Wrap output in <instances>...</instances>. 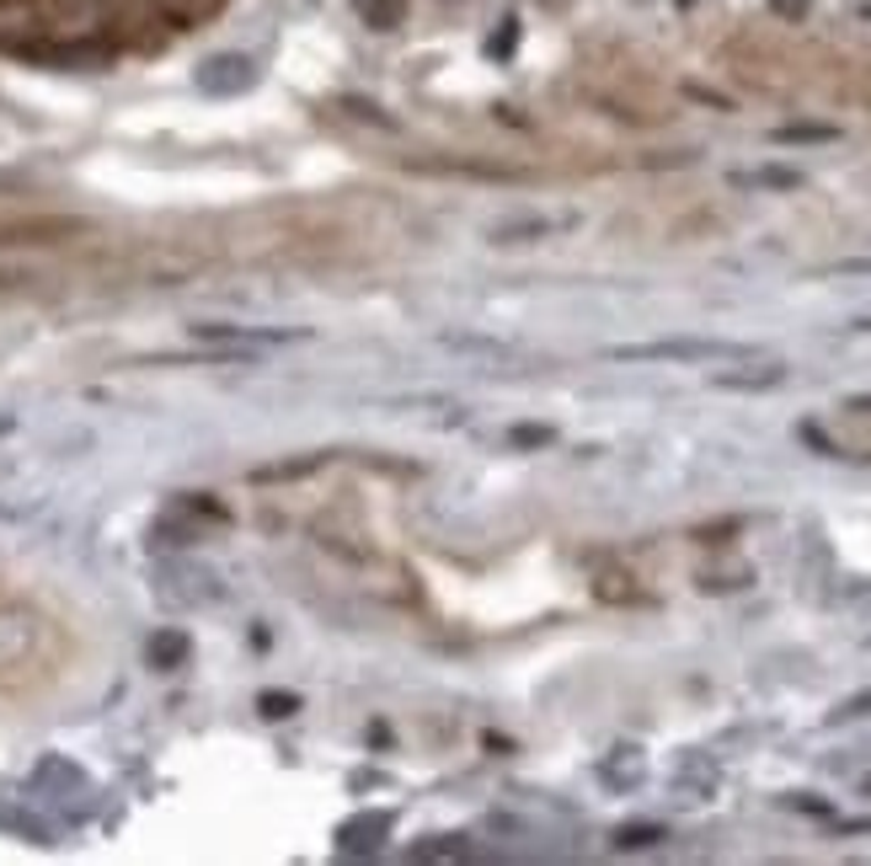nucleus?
Returning a JSON list of instances; mask_svg holds the SVG:
<instances>
[{"label": "nucleus", "mask_w": 871, "mask_h": 866, "mask_svg": "<svg viewBox=\"0 0 871 866\" xmlns=\"http://www.w3.org/2000/svg\"><path fill=\"white\" fill-rule=\"evenodd\" d=\"M749 354H754V348H744V343H717V337H663V343L609 348V359H621V364H653V359L706 364V359H749Z\"/></svg>", "instance_id": "1"}, {"label": "nucleus", "mask_w": 871, "mask_h": 866, "mask_svg": "<svg viewBox=\"0 0 871 866\" xmlns=\"http://www.w3.org/2000/svg\"><path fill=\"white\" fill-rule=\"evenodd\" d=\"M91 225L81 214H28V220H6L0 246H60L70 236H86Z\"/></svg>", "instance_id": "2"}, {"label": "nucleus", "mask_w": 871, "mask_h": 866, "mask_svg": "<svg viewBox=\"0 0 871 866\" xmlns=\"http://www.w3.org/2000/svg\"><path fill=\"white\" fill-rule=\"evenodd\" d=\"M193 86L204 91V96H240V91L257 86V64H252V54L225 49V54H209V60L193 70Z\"/></svg>", "instance_id": "3"}, {"label": "nucleus", "mask_w": 871, "mask_h": 866, "mask_svg": "<svg viewBox=\"0 0 871 866\" xmlns=\"http://www.w3.org/2000/svg\"><path fill=\"white\" fill-rule=\"evenodd\" d=\"M391 813L380 807V813H353L342 829H337V850L342 856H375L380 845H386V835H391Z\"/></svg>", "instance_id": "4"}, {"label": "nucleus", "mask_w": 871, "mask_h": 866, "mask_svg": "<svg viewBox=\"0 0 871 866\" xmlns=\"http://www.w3.org/2000/svg\"><path fill=\"white\" fill-rule=\"evenodd\" d=\"M193 337L240 348V343H295V337H305V327H236V322H198Z\"/></svg>", "instance_id": "5"}, {"label": "nucleus", "mask_w": 871, "mask_h": 866, "mask_svg": "<svg viewBox=\"0 0 871 866\" xmlns=\"http://www.w3.org/2000/svg\"><path fill=\"white\" fill-rule=\"evenodd\" d=\"M161 594L166 599H182V604H209L219 599V583H214V572L204 568H187V562H172V568H161Z\"/></svg>", "instance_id": "6"}, {"label": "nucleus", "mask_w": 871, "mask_h": 866, "mask_svg": "<svg viewBox=\"0 0 871 866\" xmlns=\"http://www.w3.org/2000/svg\"><path fill=\"white\" fill-rule=\"evenodd\" d=\"M642 776H647V760H642V748H636V744H621L615 754H604V760H600V781H604V786H615V792L642 786Z\"/></svg>", "instance_id": "7"}, {"label": "nucleus", "mask_w": 871, "mask_h": 866, "mask_svg": "<svg viewBox=\"0 0 871 866\" xmlns=\"http://www.w3.org/2000/svg\"><path fill=\"white\" fill-rule=\"evenodd\" d=\"M187 653H193V642H187V631H177V626H161L151 642H145V658H151V669H161V674L182 669Z\"/></svg>", "instance_id": "8"}, {"label": "nucleus", "mask_w": 871, "mask_h": 866, "mask_svg": "<svg viewBox=\"0 0 871 866\" xmlns=\"http://www.w3.org/2000/svg\"><path fill=\"white\" fill-rule=\"evenodd\" d=\"M786 380L781 364H759V369H721L711 375V386L717 390H776Z\"/></svg>", "instance_id": "9"}, {"label": "nucleus", "mask_w": 871, "mask_h": 866, "mask_svg": "<svg viewBox=\"0 0 871 866\" xmlns=\"http://www.w3.org/2000/svg\"><path fill=\"white\" fill-rule=\"evenodd\" d=\"M770 140L776 145H829V140H840V129L834 123H781Z\"/></svg>", "instance_id": "10"}, {"label": "nucleus", "mask_w": 871, "mask_h": 866, "mask_svg": "<svg viewBox=\"0 0 871 866\" xmlns=\"http://www.w3.org/2000/svg\"><path fill=\"white\" fill-rule=\"evenodd\" d=\"M663 839H668L663 824H621L609 845H615V850H653V845H663Z\"/></svg>", "instance_id": "11"}, {"label": "nucleus", "mask_w": 871, "mask_h": 866, "mask_svg": "<svg viewBox=\"0 0 871 866\" xmlns=\"http://www.w3.org/2000/svg\"><path fill=\"white\" fill-rule=\"evenodd\" d=\"M0 829H17V835H28L32 845H54V829H49L43 818L22 813V807H0Z\"/></svg>", "instance_id": "12"}, {"label": "nucleus", "mask_w": 871, "mask_h": 866, "mask_svg": "<svg viewBox=\"0 0 871 866\" xmlns=\"http://www.w3.org/2000/svg\"><path fill=\"white\" fill-rule=\"evenodd\" d=\"M359 17L375 32H391V28H401V17H407V0H359Z\"/></svg>", "instance_id": "13"}, {"label": "nucleus", "mask_w": 871, "mask_h": 866, "mask_svg": "<svg viewBox=\"0 0 871 866\" xmlns=\"http://www.w3.org/2000/svg\"><path fill=\"white\" fill-rule=\"evenodd\" d=\"M551 231H556L551 220H513V225H498L492 241H498V246H519V241H541V236H551Z\"/></svg>", "instance_id": "14"}, {"label": "nucleus", "mask_w": 871, "mask_h": 866, "mask_svg": "<svg viewBox=\"0 0 871 866\" xmlns=\"http://www.w3.org/2000/svg\"><path fill=\"white\" fill-rule=\"evenodd\" d=\"M450 856H471V845L460 835H433L428 845H412V862H450Z\"/></svg>", "instance_id": "15"}, {"label": "nucleus", "mask_w": 871, "mask_h": 866, "mask_svg": "<svg viewBox=\"0 0 871 866\" xmlns=\"http://www.w3.org/2000/svg\"><path fill=\"white\" fill-rule=\"evenodd\" d=\"M257 712L268 722H284L300 712V695H289V690H263V695H257Z\"/></svg>", "instance_id": "16"}, {"label": "nucleus", "mask_w": 871, "mask_h": 866, "mask_svg": "<svg viewBox=\"0 0 871 866\" xmlns=\"http://www.w3.org/2000/svg\"><path fill=\"white\" fill-rule=\"evenodd\" d=\"M738 182H759V187L791 193V187H802V172H791V166H759V172H749V177H738Z\"/></svg>", "instance_id": "17"}, {"label": "nucleus", "mask_w": 871, "mask_h": 866, "mask_svg": "<svg viewBox=\"0 0 871 866\" xmlns=\"http://www.w3.org/2000/svg\"><path fill=\"white\" fill-rule=\"evenodd\" d=\"M509 439H513V445H519V449H541V445H551L556 434H551L545 422H519V428H513Z\"/></svg>", "instance_id": "18"}, {"label": "nucleus", "mask_w": 871, "mask_h": 866, "mask_svg": "<svg viewBox=\"0 0 871 866\" xmlns=\"http://www.w3.org/2000/svg\"><path fill=\"white\" fill-rule=\"evenodd\" d=\"M855 717H871V690H861V695L840 701V712H834L829 722H855Z\"/></svg>", "instance_id": "19"}, {"label": "nucleus", "mask_w": 871, "mask_h": 866, "mask_svg": "<svg viewBox=\"0 0 871 866\" xmlns=\"http://www.w3.org/2000/svg\"><path fill=\"white\" fill-rule=\"evenodd\" d=\"M151 546H193V530L187 524H155Z\"/></svg>", "instance_id": "20"}, {"label": "nucleus", "mask_w": 871, "mask_h": 866, "mask_svg": "<svg viewBox=\"0 0 871 866\" xmlns=\"http://www.w3.org/2000/svg\"><path fill=\"white\" fill-rule=\"evenodd\" d=\"M770 11L786 17V22H802V17H808V0H770Z\"/></svg>", "instance_id": "21"}, {"label": "nucleus", "mask_w": 871, "mask_h": 866, "mask_svg": "<svg viewBox=\"0 0 871 866\" xmlns=\"http://www.w3.org/2000/svg\"><path fill=\"white\" fill-rule=\"evenodd\" d=\"M791 807H802V813H818V818L829 813V803H818V797H791Z\"/></svg>", "instance_id": "22"}, {"label": "nucleus", "mask_w": 871, "mask_h": 866, "mask_svg": "<svg viewBox=\"0 0 871 866\" xmlns=\"http://www.w3.org/2000/svg\"><path fill=\"white\" fill-rule=\"evenodd\" d=\"M840 835H871V818H844Z\"/></svg>", "instance_id": "23"}, {"label": "nucleus", "mask_w": 871, "mask_h": 866, "mask_svg": "<svg viewBox=\"0 0 871 866\" xmlns=\"http://www.w3.org/2000/svg\"><path fill=\"white\" fill-rule=\"evenodd\" d=\"M17 284H28V273H17V268H0V289H17Z\"/></svg>", "instance_id": "24"}, {"label": "nucleus", "mask_w": 871, "mask_h": 866, "mask_svg": "<svg viewBox=\"0 0 871 866\" xmlns=\"http://www.w3.org/2000/svg\"><path fill=\"white\" fill-rule=\"evenodd\" d=\"M844 407H850V412H861V418H871V390H867V396H850Z\"/></svg>", "instance_id": "25"}, {"label": "nucleus", "mask_w": 871, "mask_h": 866, "mask_svg": "<svg viewBox=\"0 0 871 866\" xmlns=\"http://www.w3.org/2000/svg\"><path fill=\"white\" fill-rule=\"evenodd\" d=\"M0 434H11V418H6V412H0Z\"/></svg>", "instance_id": "26"}]
</instances>
